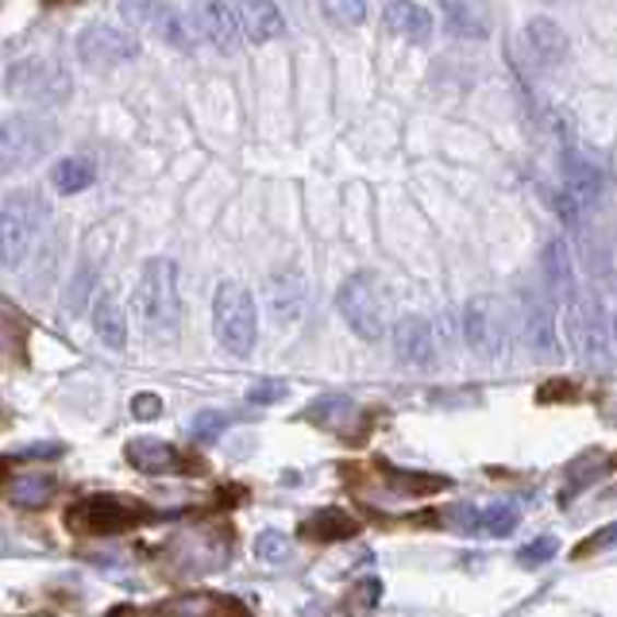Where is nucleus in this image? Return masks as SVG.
I'll use <instances>...</instances> for the list:
<instances>
[{
	"mask_svg": "<svg viewBox=\"0 0 617 617\" xmlns=\"http://www.w3.org/2000/svg\"><path fill=\"white\" fill-rule=\"evenodd\" d=\"M136 305L143 328L154 340L171 344L178 336V321H182V298H178V263L159 255V259H147L143 278H139L136 290Z\"/></svg>",
	"mask_w": 617,
	"mask_h": 617,
	"instance_id": "nucleus-1",
	"label": "nucleus"
},
{
	"mask_svg": "<svg viewBox=\"0 0 617 617\" xmlns=\"http://www.w3.org/2000/svg\"><path fill=\"white\" fill-rule=\"evenodd\" d=\"M212 328H217V340L228 356H252L255 336H259V313H255L252 290H244L240 282H220L212 293Z\"/></svg>",
	"mask_w": 617,
	"mask_h": 617,
	"instance_id": "nucleus-2",
	"label": "nucleus"
},
{
	"mask_svg": "<svg viewBox=\"0 0 617 617\" xmlns=\"http://www.w3.org/2000/svg\"><path fill=\"white\" fill-rule=\"evenodd\" d=\"M43 220H47V205L35 189H20L0 205V263L9 270L32 255L35 240L43 232Z\"/></svg>",
	"mask_w": 617,
	"mask_h": 617,
	"instance_id": "nucleus-3",
	"label": "nucleus"
},
{
	"mask_svg": "<svg viewBox=\"0 0 617 617\" xmlns=\"http://www.w3.org/2000/svg\"><path fill=\"white\" fill-rule=\"evenodd\" d=\"M147 517H151L147 505L128 494H90L66 510V525H70L73 533H90V536L128 533V528H136L139 521H147Z\"/></svg>",
	"mask_w": 617,
	"mask_h": 617,
	"instance_id": "nucleus-4",
	"label": "nucleus"
},
{
	"mask_svg": "<svg viewBox=\"0 0 617 617\" xmlns=\"http://www.w3.org/2000/svg\"><path fill=\"white\" fill-rule=\"evenodd\" d=\"M336 308H340L344 325L359 336V340H382L386 333V301H382L379 278L374 275H351L336 293Z\"/></svg>",
	"mask_w": 617,
	"mask_h": 617,
	"instance_id": "nucleus-5",
	"label": "nucleus"
},
{
	"mask_svg": "<svg viewBox=\"0 0 617 617\" xmlns=\"http://www.w3.org/2000/svg\"><path fill=\"white\" fill-rule=\"evenodd\" d=\"M50 139H55V128L39 116H9L0 124V178L43 159Z\"/></svg>",
	"mask_w": 617,
	"mask_h": 617,
	"instance_id": "nucleus-6",
	"label": "nucleus"
},
{
	"mask_svg": "<svg viewBox=\"0 0 617 617\" xmlns=\"http://www.w3.org/2000/svg\"><path fill=\"white\" fill-rule=\"evenodd\" d=\"M463 340L475 356L498 359L505 351V321L494 298H475L463 308Z\"/></svg>",
	"mask_w": 617,
	"mask_h": 617,
	"instance_id": "nucleus-7",
	"label": "nucleus"
},
{
	"mask_svg": "<svg viewBox=\"0 0 617 617\" xmlns=\"http://www.w3.org/2000/svg\"><path fill=\"white\" fill-rule=\"evenodd\" d=\"M124 16L136 27H143V32L171 43V47H182V50L194 47V27H189L186 16H182L174 4H166V0H124Z\"/></svg>",
	"mask_w": 617,
	"mask_h": 617,
	"instance_id": "nucleus-8",
	"label": "nucleus"
},
{
	"mask_svg": "<svg viewBox=\"0 0 617 617\" xmlns=\"http://www.w3.org/2000/svg\"><path fill=\"white\" fill-rule=\"evenodd\" d=\"M560 178H563V189L575 197L583 212L602 209V201H606V171L598 166V159L568 147V151L560 154Z\"/></svg>",
	"mask_w": 617,
	"mask_h": 617,
	"instance_id": "nucleus-9",
	"label": "nucleus"
},
{
	"mask_svg": "<svg viewBox=\"0 0 617 617\" xmlns=\"http://www.w3.org/2000/svg\"><path fill=\"white\" fill-rule=\"evenodd\" d=\"M78 55H82L85 66L105 70V66L131 62V58L139 55V43H136V35L120 32V27H113V24H90L78 35Z\"/></svg>",
	"mask_w": 617,
	"mask_h": 617,
	"instance_id": "nucleus-10",
	"label": "nucleus"
},
{
	"mask_svg": "<svg viewBox=\"0 0 617 617\" xmlns=\"http://www.w3.org/2000/svg\"><path fill=\"white\" fill-rule=\"evenodd\" d=\"M232 12L240 20V32L247 43H270L286 32L282 9L275 0H232Z\"/></svg>",
	"mask_w": 617,
	"mask_h": 617,
	"instance_id": "nucleus-11",
	"label": "nucleus"
},
{
	"mask_svg": "<svg viewBox=\"0 0 617 617\" xmlns=\"http://www.w3.org/2000/svg\"><path fill=\"white\" fill-rule=\"evenodd\" d=\"M394 356L409 366H429L436 356V336L424 317H401L394 325Z\"/></svg>",
	"mask_w": 617,
	"mask_h": 617,
	"instance_id": "nucleus-12",
	"label": "nucleus"
},
{
	"mask_svg": "<svg viewBox=\"0 0 617 617\" xmlns=\"http://www.w3.org/2000/svg\"><path fill=\"white\" fill-rule=\"evenodd\" d=\"M197 24H201V35L212 43L217 50H236L240 47V20L232 12V0H201L197 9Z\"/></svg>",
	"mask_w": 617,
	"mask_h": 617,
	"instance_id": "nucleus-13",
	"label": "nucleus"
},
{
	"mask_svg": "<svg viewBox=\"0 0 617 617\" xmlns=\"http://www.w3.org/2000/svg\"><path fill=\"white\" fill-rule=\"evenodd\" d=\"M124 455H128L131 467H136V472H143V475H178V472H186V455H182L178 447L163 444V440H131V444L124 447Z\"/></svg>",
	"mask_w": 617,
	"mask_h": 617,
	"instance_id": "nucleus-14",
	"label": "nucleus"
},
{
	"mask_svg": "<svg viewBox=\"0 0 617 617\" xmlns=\"http://www.w3.org/2000/svg\"><path fill=\"white\" fill-rule=\"evenodd\" d=\"M525 336H528V348L540 359H563L560 333H556V313L533 298L525 305Z\"/></svg>",
	"mask_w": 617,
	"mask_h": 617,
	"instance_id": "nucleus-15",
	"label": "nucleus"
},
{
	"mask_svg": "<svg viewBox=\"0 0 617 617\" xmlns=\"http://www.w3.org/2000/svg\"><path fill=\"white\" fill-rule=\"evenodd\" d=\"M386 27L409 43H429L432 39V12L417 0H391L386 4Z\"/></svg>",
	"mask_w": 617,
	"mask_h": 617,
	"instance_id": "nucleus-16",
	"label": "nucleus"
},
{
	"mask_svg": "<svg viewBox=\"0 0 617 617\" xmlns=\"http://www.w3.org/2000/svg\"><path fill=\"white\" fill-rule=\"evenodd\" d=\"M571 313H575V333H579V344H583L586 351V363L594 366H609V348H606V328H602V317H598V305H583V301H571Z\"/></svg>",
	"mask_w": 617,
	"mask_h": 617,
	"instance_id": "nucleus-17",
	"label": "nucleus"
},
{
	"mask_svg": "<svg viewBox=\"0 0 617 617\" xmlns=\"http://www.w3.org/2000/svg\"><path fill=\"white\" fill-rule=\"evenodd\" d=\"M525 43L533 50V58L540 66H560L568 58V39H563L560 24H552L548 16H536L525 24Z\"/></svg>",
	"mask_w": 617,
	"mask_h": 617,
	"instance_id": "nucleus-18",
	"label": "nucleus"
},
{
	"mask_svg": "<svg viewBox=\"0 0 617 617\" xmlns=\"http://www.w3.org/2000/svg\"><path fill=\"white\" fill-rule=\"evenodd\" d=\"M301 417H305L308 424H321V429L348 432V424L359 417V406L351 398H344V394H325V398L313 401Z\"/></svg>",
	"mask_w": 617,
	"mask_h": 617,
	"instance_id": "nucleus-19",
	"label": "nucleus"
},
{
	"mask_svg": "<svg viewBox=\"0 0 617 617\" xmlns=\"http://www.w3.org/2000/svg\"><path fill=\"white\" fill-rule=\"evenodd\" d=\"M359 533V521L348 517L344 510H317L313 517L301 521V536H308V540H321V545H328V540H348V536Z\"/></svg>",
	"mask_w": 617,
	"mask_h": 617,
	"instance_id": "nucleus-20",
	"label": "nucleus"
},
{
	"mask_svg": "<svg viewBox=\"0 0 617 617\" xmlns=\"http://www.w3.org/2000/svg\"><path fill=\"white\" fill-rule=\"evenodd\" d=\"M93 328H97V336L108 348H116V351L128 348V317H124V308L116 305L113 298L93 301Z\"/></svg>",
	"mask_w": 617,
	"mask_h": 617,
	"instance_id": "nucleus-21",
	"label": "nucleus"
},
{
	"mask_svg": "<svg viewBox=\"0 0 617 617\" xmlns=\"http://www.w3.org/2000/svg\"><path fill=\"white\" fill-rule=\"evenodd\" d=\"M545 275H548V290L552 298L571 301V286H575V270H571V252L563 240H548L545 247Z\"/></svg>",
	"mask_w": 617,
	"mask_h": 617,
	"instance_id": "nucleus-22",
	"label": "nucleus"
},
{
	"mask_svg": "<svg viewBox=\"0 0 617 617\" xmlns=\"http://www.w3.org/2000/svg\"><path fill=\"white\" fill-rule=\"evenodd\" d=\"M93 178H97V166H93V159H85V154L58 159L55 174H50V182H55L58 194H82V189L93 186Z\"/></svg>",
	"mask_w": 617,
	"mask_h": 617,
	"instance_id": "nucleus-23",
	"label": "nucleus"
},
{
	"mask_svg": "<svg viewBox=\"0 0 617 617\" xmlns=\"http://www.w3.org/2000/svg\"><path fill=\"white\" fill-rule=\"evenodd\" d=\"M444 20L463 39H482L487 35V16L475 0H444Z\"/></svg>",
	"mask_w": 617,
	"mask_h": 617,
	"instance_id": "nucleus-24",
	"label": "nucleus"
},
{
	"mask_svg": "<svg viewBox=\"0 0 617 617\" xmlns=\"http://www.w3.org/2000/svg\"><path fill=\"white\" fill-rule=\"evenodd\" d=\"M27 348V325L12 313V308L0 305V366H12L24 359Z\"/></svg>",
	"mask_w": 617,
	"mask_h": 617,
	"instance_id": "nucleus-25",
	"label": "nucleus"
},
{
	"mask_svg": "<svg viewBox=\"0 0 617 617\" xmlns=\"http://www.w3.org/2000/svg\"><path fill=\"white\" fill-rule=\"evenodd\" d=\"M267 298L278 317L293 321L301 313V305H305V286H301V278L282 275V278H275V282H267Z\"/></svg>",
	"mask_w": 617,
	"mask_h": 617,
	"instance_id": "nucleus-26",
	"label": "nucleus"
},
{
	"mask_svg": "<svg viewBox=\"0 0 617 617\" xmlns=\"http://www.w3.org/2000/svg\"><path fill=\"white\" fill-rule=\"evenodd\" d=\"M382 479L394 494H406V498H424L432 490H444L447 479L440 475H417V472H398V467H382Z\"/></svg>",
	"mask_w": 617,
	"mask_h": 617,
	"instance_id": "nucleus-27",
	"label": "nucleus"
},
{
	"mask_svg": "<svg viewBox=\"0 0 617 617\" xmlns=\"http://www.w3.org/2000/svg\"><path fill=\"white\" fill-rule=\"evenodd\" d=\"M236 609H244V606H240V602L212 598V594H189V598L159 602L154 614H236Z\"/></svg>",
	"mask_w": 617,
	"mask_h": 617,
	"instance_id": "nucleus-28",
	"label": "nucleus"
},
{
	"mask_svg": "<svg viewBox=\"0 0 617 617\" xmlns=\"http://www.w3.org/2000/svg\"><path fill=\"white\" fill-rule=\"evenodd\" d=\"M609 472V459L602 452H591V455H579L575 463L568 467V490H563V498L560 502H568L575 490H583V487H591L594 479H602V475Z\"/></svg>",
	"mask_w": 617,
	"mask_h": 617,
	"instance_id": "nucleus-29",
	"label": "nucleus"
},
{
	"mask_svg": "<svg viewBox=\"0 0 617 617\" xmlns=\"http://www.w3.org/2000/svg\"><path fill=\"white\" fill-rule=\"evenodd\" d=\"M12 502L16 505H47L50 498H55V479L43 472H27L24 479L12 482Z\"/></svg>",
	"mask_w": 617,
	"mask_h": 617,
	"instance_id": "nucleus-30",
	"label": "nucleus"
},
{
	"mask_svg": "<svg viewBox=\"0 0 617 617\" xmlns=\"http://www.w3.org/2000/svg\"><path fill=\"white\" fill-rule=\"evenodd\" d=\"M517 521H521V513L513 502H494L479 513V528L490 536H510L513 528H517Z\"/></svg>",
	"mask_w": 617,
	"mask_h": 617,
	"instance_id": "nucleus-31",
	"label": "nucleus"
},
{
	"mask_svg": "<svg viewBox=\"0 0 617 617\" xmlns=\"http://www.w3.org/2000/svg\"><path fill=\"white\" fill-rule=\"evenodd\" d=\"M47 82H50V73L43 70L39 62H20V66H12V73H9L12 93H43Z\"/></svg>",
	"mask_w": 617,
	"mask_h": 617,
	"instance_id": "nucleus-32",
	"label": "nucleus"
},
{
	"mask_svg": "<svg viewBox=\"0 0 617 617\" xmlns=\"http://www.w3.org/2000/svg\"><path fill=\"white\" fill-rule=\"evenodd\" d=\"M321 9L340 27H359L366 20V0H321Z\"/></svg>",
	"mask_w": 617,
	"mask_h": 617,
	"instance_id": "nucleus-33",
	"label": "nucleus"
},
{
	"mask_svg": "<svg viewBox=\"0 0 617 617\" xmlns=\"http://www.w3.org/2000/svg\"><path fill=\"white\" fill-rule=\"evenodd\" d=\"M255 556H259L263 563H282L286 556H290V540H286L278 528H267V533H259V540H255Z\"/></svg>",
	"mask_w": 617,
	"mask_h": 617,
	"instance_id": "nucleus-34",
	"label": "nucleus"
},
{
	"mask_svg": "<svg viewBox=\"0 0 617 617\" xmlns=\"http://www.w3.org/2000/svg\"><path fill=\"white\" fill-rule=\"evenodd\" d=\"M556 536H540V540H533V545H525L517 552V563L521 568H540V563H548L556 556Z\"/></svg>",
	"mask_w": 617,
	"mask_h": 617,
	"instance_id": "nucleus-35",
	"label": "nucleus"
},
{
	"mask_svg": "<svg viewBox=\"0 0 617 617\" xmlns=\"http://www.w3.org/2000/svg\"><path fill=\"white\" fill-rule=\"evenodd\" d=\"M232 424V417L228 414H217V409H205V414H197L194 417V436L197 440H217L220 432Z\"/></svg>",
	"mask_w": 617,
	"mask_h": 617,
	"instance_id": "nucleus-36",
	"label": "nucleus"
},
{
	"mask_svg": "<svg viewBox=\"0 0 617 617\" xmlns=\"http://www.w3.org/2000/svg\"><path fill=\"white\" fill-rule=\"evenodd\" d=\"M606 548H617V521L586 536L583 545L575 548V560H586V556H594V552H606Z\"/></svg>",
	"mask_w": 617,
	"mask_h": 617,
	"instance_id": "nucleus-37",
	"label": "nucleus"
},
{
	"mask_svg": "<svg viewBox=\"0 0 617 617\" xmlns=\"http://www.w3.org/2000/svg\"><path fill=\"white\" fill-rule=\"evenodd\" d=\"M131 417L136 421H159L163 417V398L159 394H136L131 398Z\"/></svg>",
	"mask_w": 617,
	"mask_h": 617,
	"instance_id": "nucleus-38",
	"label": "nucleus"
},
{
	"mask_svg": "<svg viewBox=\"0 0 617 617\" xmlns=\"http://www.w3.org/2000/svg\"><path fill=\"white\" fill-rule=\"evenodd\" d=\"M286 398V382H259L252 394H247V406H267V401Z\"/></svg>",
	"mask_w": 617,
	"mask_h": 617,
	"instance_id": "nucleus-39",
	"label": "nucleus"
},
{
	"mask_svg": "<svg viewBox=\"0 0 617 617\" xmlns=\"http://www.w3.org/2000/svg\"><path fill=\"white\" fill-rule=\"evenodd\" d=\"M536 398H540V406H548V401H556V398H575V386H571V382L552 379V382H545V386H540V394H536Z\"/></svg>",
	"mask_w": 617,
	"mask_h": 617,
	"instance_id": "nucleus-40",
	"label": "nucleus"
},
{
	"mask_svg": "<svg viewBox=\"0 0 617 617\" xmlns=\"http://www.w3.org/2000/svg\"><path fill=\"white\" fill-rule=\"evenodd\" d=\"M379 594H382V586H379V579H366V583H359L356 586V602H351V606H363V609H371L374 602H379Z\"/></svg>",
	"mask_w": 617,
	"mask_h": 617,
	"instance_id": "nucleus-41",
	"label": "nucleus"
},
{
	"mask_svg": "<svg viewBox=\"0 0 617 617\" xmlns=\"http://www.w3.org/2000/svg\"><path fill=\"white\" fill-rule=\"evenodd\" d=\"M4 467H9V463H4V459H0V479H4Z\"/></svg>",
	"mask_w": 617,
	"mask_h": 617,
	"instance_id": "nucleus-42",
	"label": "nucleus"
},
{
	"mask_svg": "<svg viewBox=\"0 0 617 617\" xmlns=\"http://www.w3.org/2000/svg\"><path fill=\"white\" fill-rule=\"evenodd\" d=\"M614 340H617V317H614Z\"/></svg>",
	"mask_w": 617,
	"mask_h": 617,
	"instance_id": "nucleus-43",
	"label": "nucleus"
}]
</instances>
